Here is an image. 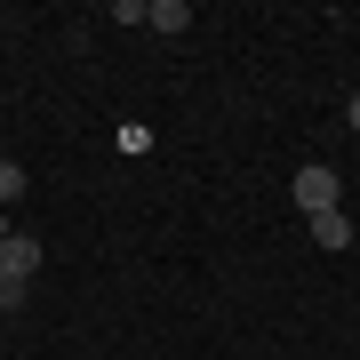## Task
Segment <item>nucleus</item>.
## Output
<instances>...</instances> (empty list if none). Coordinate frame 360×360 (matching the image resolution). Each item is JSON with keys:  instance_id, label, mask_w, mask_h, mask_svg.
<instances>
[{"instance_id": "obj_8", "label": "nucleus", "mask_w": 360, "mask_h": 360, "mask_svg": "<svg viewBox=\"0 0 360 360\" xmlns=\"http://www.w3.org/2000/svg\"><path fill=\"white\" fill-rule=\"evenodd\" d=\"M8 232H16V224H8V208H0V240H8Z\"/></svg>"}, {"instance_id": "obj_7", "label": "nucleus", "mask_w": 360, "mask_h": 360, "mask_svg": "<svg viewBox=\"0 0 360 360\" xmlns=\"http://www.w3.org/2000/svg\"><path fill=\"white\" fill-rule=\"evenodd\" d=\"M345 120H352V136H360V96H352V104H345Z\"/></svg>"}, {"instance_id": "obj_6", "label": "nucleus", "mask_w": 360, "mask_h": 360, "mask_svg": "<svg viewBox=\"0 0 360 360\" xmlns=\"http://www.w3.org/2000/svg\"><path fill=\"white\" fill-rule=\"evenodd\" d=\"M25 304V281H0V312H16Z\"/></svg>"}, {"instance_id": "obj_3", "label": "nucleus", "mask_w": 360, "mask_h": 360, "mask_svg": "<svg viewBox=\"0 0 360 360\" xmlns=\"http://www.w3.org/2000/svg\"><path fill=\"white\" fill-rule=\"evenodd\" d=\"M312 240H321L328 257H336V248H352V217H345V208H321V217H312Z\"/></svg>"}, {"instance_id": "obj_5", "label": "nucleus", "mask_w": 360, "mask_h": 360, "mask_svg": "<svg viewBox=\"0 0 360 360\" xmlns=\"http://www.w3.org/2000/svg\"><path fill=\"white\" fill-rule=\"evenodd\" d=\"M25 184H32L25 168H16V160H0V208H16V200H25Z\"/></svg>"}, {"instance_id": "obj_1", "label": "nucleus", "mask_w": 360, "mask_h": 360, "mask_svg": "<svg viewBox=\"0 0 360 360\" xmlns=\"http://www.w3.org/2000/svg\"><path fill=\"white\" fill-rule=\"evenodd\" d=\"M336 200H345V184H336V168H328V160L296 168V208H304V217H321V208H336Z\"/></svg>"}, {"instance_id": "obj_4", "label": "nucleus", "mask_w": 360, "mask_h": 360, "mask_svg": "<svg viewBox=\"0 0 360 360\" xmlns=\"http://www.w3.org/2000/svg\"><path fill=\"white\" fill-rule=\"evenodd\" d=\"M144 25H153V32H184L193 8H184V0H144Z\"/></svg>"}, {"instance_id": "obj_2", "label": "nucleus", "mask_w": 360, "mask_h": 360, "mask_svg": "<svg viewBox=\"0 0 360 360\" xmlns=\"http://www.w3.org/2000/svg\"><path fill=\"white\" fill-rule=\"evenodd\" d=\"M32 272H40V240L32 232H8V240H0V281H25L32 288Z\"/></svg>"}]
</instances>
